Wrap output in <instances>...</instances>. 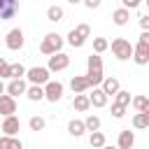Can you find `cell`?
Masks as SVG:
<instances>
[{
    "label": "cell",
    "mask_w": 149,
    "mask_h": 149,
    "mask_svg": "<svg viewBox=\"0 0 149 149\" xmlns=\"http://www.w3.org/2000/svg\"><path fill=\"white\" fill-rule=\"evenodd\" d=\"M86 79L91 86H100L105 74H102V58L100 54H91L88 56V72H86Z\"/></svg>",
    "instance_id": "obj_1"
},
{
    "label": "cell",
    "mask_w": 149,
    "mask_h": 149,
    "mask_svg": "<svg viewBox=\"0 0 149 149\" xmlns=\"http://www.w3.org/2000/svg\"><path fill=\"white\" fill-rule=\"evenodd\" d=\"M61 49H63V37L58 33H47L44 40H42V44H40V51L47 54V56H51V54H56Z\"/></svg>",
    "instance_id": "obj_2"
},
{
    "label": "cell",
    "mask_w": 149,
    "mask_h": 149,
    "mask_svg": "<svg viewBox=\"0 0 149 149\" xmlns=\"http://www.w3.org/2000/svg\"><path fill=\"white\" fill-rule=\"evenodd\" d=\"M133 44L126 40V37H116V40H112V54L119 58V61H128V58H133Z\"/></svg>",
    "instance_id": "obj_3"
},
{
    "label": "cell",
    "mask_w": 149,
    "mask_h": 149,
    "mask_svg": "<svg viewBox=\"0 0 149 149\" xmlns=\"http://www.w3.org/2000/svg\"><path fill=\"white\" fill-rule=\"evenodd\" d=\"M68 65H70V56L63 54V51H56V54L49 56V65H47V68H49L51 72H61V70H65Z\"/></svg>",
    "instance_id": "obj_4"
},
{
    "label": "cell",
    "mask_w": 149,
    "mask_h": 149,
    "mask_svg": "<svg viewBox=\"0 0 149 149\" xmlns=\"http://www.w3.org/2000/svg\"><path fill=\"white\" fill-rule=\"evenodd\" d=\"M49 72H51L49 68H37V65H35V68H30V70L26 72V77H28L30 84H47V81H49Z\"/></svg>",
    "instance_id": "obj_5"
},
{
    "label": "cell",
    "mask_w": 149,
    "mask_h": 149,
    "mask_svg": "<svg viewBox=\"0 0 149 149\" xmlns=\"http://www.w3.org/2000/svg\"><path fill=\"white\" fill-rule=\"evenodd\" d=\"M44 98L49 100V102H56V100H61L63 98V84L61 81H47L44 84Z\"/></svg>",
    "instance_id": "obj_6"
},
{
    "label": "cell",
    "mask_w": 149,
    "mask_h": 149,
    "mask_svg": "<svg viewBox=\"0 0 149 149\" xmlns=\"http://www.w3.org/2000/svg\"><path fill=\"white\" fill-rule=\"evenodd\" d=\"M19 12V0H0V21L14 19Z\"/></svg>",
    "instance_id": "obj_7"
},
{
    "label": "cell",
    "mask_w": 149,
    "mask_h": 149,
    "mask_svg": "<svg viewBox=\"0 0 149 149\" xmlns=\"http://www.w3.org/2000/svg\"><path fill=\"white\" fill-rule=\"evenodd\" d=\"M5 44H7V49H12V51H19V49L23 47V30H21V28H12V30L7 33V40H5Z\"/></svg>",
    "instance_id": "obj_8"
},
{
    "label": "cell",
    "mask_w": 149,
    "mask_h": 149,
    "mask_svg": "<svg viewBox=\"0 0 149 149\" xmlns=\"http://www.w3.org/2000/svg\"><path fill=\"white\" fill-rule=\"evenodd\" d=\"M133 61H135L137 65H147V63H149V44L137 42L135 49H133Z\"/></svg>",
    "instance_id": "obj_9"
},
{
    "label": "cell",
    "mask_w": 149,
    "mask_h": 149,
    "mask_svg": "<svg viewBox=\"0 0 149 149\" xmlns=\"http://www.w3.org/2000/svg\"><path fill=\"white\" fill-rule=\"evenodd\" d=\"M14 112H16V100H14V95L2 93V95H0V114H2V116H9V114H14Z\"/></svg>",
    "instance_id": "obj_10"
},
{
    "label": "cell",
    "mask_w": 149,
    "mask_h": 149,
    "mask_svg": "<svg viewBox=\"0 0 149 149\" xmlns=\"http://www.w3.org/2000/svg\"><path fill=\"white\" fill-rule=\"evenodd\" d=\"M26 91H28V86H26V81H23L21 77H12V81L7 84V93L14 95V98L21 95V93H26Z\"/></svg>",
    "instance_id": "obj_11"
},
{
    "label": "cell",
    "mask_w": 149,
    "mask_h": 149,
    "mask_svg": "<svg viewBox=\"0 0 149 149\" xmlns=\"http://www.w3.org/2000/svg\"><path fill=\"white\" fill-rule=\"evenodd\" d=\"M19 128H21V121H19L14 114L5 116V121H2V133H5V135H16Z\"/></svg>",
    "instance_id": "obj_12"
},
{
    "label": "cell",
    "mask_w": 149,
    "mask_h": 149,
    "mask_svg": "<svg viewBox=\"0 0 149 149\" xmlns=\"http://www.w3.org/2000/svg\"><path fill=\"white\" fill-rule=\"evenodd\" d=\"M70 88H72L74 93H86V91L91 88V84H88V79H86V77H79V74H74V77L70 79Z\"/></svg>",
    "instance_id": "obj_13"
},
{
    "label": "cell",
    "mask_w": 149,
    "mask_h": 149,
    "mask_svg": "<svg viewBox=\"0 0 149 149\" xmlns=\"http://www.w3.org/2000/svg\"><path fill=\"white\" fill-rule=\"evenodd\" d=\"M88 98H91V105H93V107H105L109 95L102 91V86H100V88H98V86H93V93H91Z\"/></svg>",
    "instance_id": "obj_14"
},
{
    "label": "cell",
    "mask_w": 149,
    "mask_h": 149,
    "mask_svg": "<svg viewBox=\"0 0 149 149\" xmlns=\"http://www.w3.org/2000/svg\"><path fill=\"white\" fill-rule=\"evenodd\" d=\"M128 19H130V9H128V7H121V9H114V12H112V21H114L116 26H126Z\"/></svg>",
    "instance_id": "obj_15"
},
{
    "label": "cell",
    "mask_w": 149,
    "mask_h": 149,
    "mask_svg": "<svg viewBox=\"0 0 149 149\" xmlns=\"http://www.w3.org/2000/svg\"><path fill=\"white\" fill-rule=\"evenodd\" d=\"M102 91L107 93V95H116L119 93V88H121V84H119V79H114V77H107V79H102Z\"/></svg>",
    "instance_id": "obj_16"
},
{
    "label": "cell",
    "mask_w": 149,
    "mask_h": 149,
    "mask_svg": "<svg viewBox=\"0 0 149 149\" xmlns=\"http://www.w3.org/2000/svg\"><path fill=\"white\" fill-rule=\"evenodd\" d=\"M84 42H86V37L77 30V28H72L70 33H68V44L70 47H74V49H79V47H84Z\"/></svg>",
    "instance_id": "obj_17"
},
{
    "label": "cell",
    "mask_w": 149,
    "mask_h": 149,
    "mask_svg": "<svg viewBox=\"0 0 149 149\" xmlns=\"http://www.w3.org/2000/svg\"><path fill=\"white\" fill-rule=\"evenodd\" d=\"M72 107H74L77 112H86V109L91 107V98H88V95H84V93H77V95H74V100H72Z\"/></svg>",
    "instance_id": "obj_18"
},
{
    "label": "cell",
    "mask_w": 149,
    "mask_h": 149,
    "mask_svg": "<svg viewBox=\"0 0 149 149\" xmlns=\"http://www.w3.org/2000/svg\"><path fill=\"white\" fill-rule=\"evenodd\" d=\"M84 130H86V123H84V121H79V119H72V121L68 123V133H70L72 137H81V135H84Z\"/></svg>",
    "instance_id": "obj_19"
},
{
    "label": "cell",
    "mask_w": 149,
    "mask_h": 149,
    "mask_svg": "<svg viewBox=\"0 0 149 149\" xmlns=\"http://www.w3.org/2000/svg\"><path fill=\"white\" fill-rule=\"evenodd\" d=\"M133 144H135L133 130H121V133H119V147H121V149H130Z\"/></svg>",
    "instance_id": "obj_20"
},
{
    "label": "cell",
    "mask_w": 149,
    "mask_h": 149,
    "mask_svg": "<svg viewBox=\"0 0 149 149\" xmlns=\"http://www.w3.org/2000/svg\"><path fill=\"white\" fill-rule=\"evenodd\" d=\"M9 147H12V149H21L23 142L16 140L14 135H2V137H0V149H9Z\"/></svg>",
    "instance_id": "obj_21"
},
{
    "label": "cell",
    "mask_w": 149,
    "mask_h": 149,
    "mask_svg": "<svg viewBox=\"0 0 149 149\" xmlns=\"http://www.w3.org/2000/svg\"><path fill=\"white\" fill-rule=\"evenodd\" d=\"M26 95H28V100H33V102L44 100V88H42V84H33V86L26 91Z\"/></svg>",
    "instance_id": "obj_22"
},
{
    "label": "cell",
    "mask_w": 149,
    "mask_h": 149,
    "mask_svg": "<svg viewBox=\"0 0 149 149\" xmlns=\"http://www.w3.org/2000/svg\"><path fill=\"white\" fill-rule=\"evenodd\" d=\"M47 19H49V21H54V23L63 21V7H58V5H51V7L47 9Z\"/></svg>",
    "instance_id": "obj_23"
},
{
    "label": "cell",
    "mask_w": 149,
    "mask_h": 149,
    "mask_svg": "<svg viewBox=\"0 0 149 149\" xmlns=\"http://www.w3.org/2000/svg\"><path fill=\"white\" fill-rule=\"evenodd\" d=\"M133 126L140 128V130H142V128H149V114H147V112H137V114L133 116Z\"/></svg>",
    "instance_id": "obj_24"
},
{
    "label": "cell",
    "mask_w": 149,
    "mask_h": 149,
    "mask_svg": "<svg viewBox=\"0 0 149 149\" xmlns=\"http://www.w3.org/2000/svg\"><path fill=\"white\" fill-rule=\"evenodd\" d=\"M88 142H91V147H102V144H105V135H102L100 130H91Z\"/></svg>",
    "instance_id": "obj_25"
},
{
    "label": "cell",
    "mask_w": 149,
    "mask_h": 149,
    "mask_svg": "<svg viewBox=\"0 0 149 149\" xmlns=\"http://www.w3.org/2000/svg\"><path fill=\"white\" fill-rule=\"evenodd\" d=\"M84 123H86V130H100V119H98L95 114L86 116V119H84Z\"/></svg>",
    "instance_id": "obj_26"
},
{
    "label": "cell",
    "mask_w": 149,
    "mask_h": 149,
    "mask_svg": "<svg viewBox=\"0 0 149 149\" xmlns=\"http://www.w3.org/2000/svg\"><path fill=\"white\" fill-rule=\"evenodd\" d=\"M107 47H109V42H107L105 37H95V40H93V49H95V54L107 51Z\"/></svg>",
    "instance_id": "obj_27"
},
{
    "label": "cell",
    "mask_w": 149,
    "mask_h": 149,
    "mask_svg": "<svg viewBox=\"0 0 149 149\" xmlns=\"http://www.w3.org/2000/svg\"><path fill=\"white\" fill-rule=\"evenodd\" d=\"M30 130H44V126H47V121L42 119V116H30Z\"/></svg>",
    "instance_id": "obj_28"
},
{
    "label": "cell",
    "mask_w": 149,
    "mask_h": 149,
    "mask_svg": "<svg viewBox=\"0 0 149 149\" xmlns=\"http://www.w3.org/2000/svg\"><path fill=\"white\" fill-rule=\"evenodd\" d=\"M9 72H12V77H23L26 74V68L21 63H9Z\"/></svg>",
    "instance_id": "obj_29"
},
{
    "label": "cell",
    "mask_w": 149,
    "mask_h": 149,
    "mask_svg": "<svg viewBox=\"0 0 149 149\" xmlns=\"http://www.w3.org/2000/svg\"><path fill=\"white\" fill-rule=\"evenodd\" d=\"M130 100H133V98H130V93L119 88V93H116V100H114V102H121V105H130Z\"/></svg>",
    "instance_id": "obj_30"
},
{
    "label": "cell",
    "mask_w": 149,
    "mask_h": 149,
    "mask_svg": "<svg viewBox=\"0 0 149 149\" xmlns=\"http://www.w3.org/2000/svg\"><path fill=\"white\" fill-rule=\"evenodd\" d=\"M123 114H126V105H121V102H114V105H112V116H114V119H121Z\"/></svg>",
    "instance_id": "obj_31"
},
{
    "label": "cell",
    "mask_w": 149,
    "mask_h": 149,
    "mask_svg": "<svg viewBox=\"0 0 149 149\" xmlns=\"http://www.w3.org/2000/svg\"><path fill=\"white\" fill-rule=\"evenodd\" d=\"M0 77L5 79V77H12V72H9V63L5 61V58H0Z\"/></svg>",
    "instance_id": "obj_32"
},
{
    "label": "cell",
    "mask_w": 149,
    "mask_h": 149,
    "mask_svg": "<svg viewBox=\"0 0 149 149\" xmlns=\"http://www.w3.org/2000/svg\"><path fill=\"white\" fill-rule=\"evenodd\" d=\"M144 100H147V98H144V95H135V98H133V100H130V102H133V107H135V109H137V112H140V109H142V105H144Z\"/></svg>",
    "instance_id": "obj_33"
},
{
    "label": "cell",
    "mask_w": 149,
    "mask_h": 149,
    "mask_svg": "<svg viewBox=\"0 0 149 149\" xmlns=\"http://www.w3.org/2000/svg\"><path fill=\"white\" fill-rule=\"evenodd\" d=\"M81 2H84L88 9H98V7L102 5V0H81Z\"/></svg>",
    "instance_id": "obj_34"
},
{
    "label": "cell",
    "mask_w": 149,
    "mask_h": 149,
    "mask_svg": "<svg viewBox=\"0 0 149 149\" xmlns=\"http://www.w3.org/2000/svg\"><path fill=\"white\" fill-rule=\"evenodd\" d=\"M121 2H123V7H128V9H137L142 0H121Z\"/></svg>",
    "instance_id": "obj_35"
},
{
    "label": "cell",
    "mask_w": 149,
    "mask_h": 149,
    "mask_svg": "<svg viewBox=\"0 0 149 149\" xmlns=\"http://www.w3.org/2000/svg\"><path fill=\"white\" fill-rule=\"evenodd\" d=\"M140 28L142 30H149V14H142L140 16Z\"/></svg>",
    "instance_id": "obj_36"
},
{
    "label": "cell",
    "mask_w": 149,
    "mask_h": 149,
    "mask_svg": "<svg viewBox=\"0 0 149 149\" xmlns=\"http://www.w3.org/2000/svg\"><path fill=\"white\" fill-rule=\"evenodd\" d=\"M77 30H79V33H81L84 37H88V35H91V28H88L86 23H79V26H77Z\"/></svg>",
    "instance_id": "obj_37"
},
{
    "label": "cell",
    "mask_w": 149,
    "mask_h": 149,
    "mask_svg": "<svg viewBox=\"0 0 149 149\" xmlns=\"http://www.w3.org/2000/svg\"><path fill=\"white\" fill-rule=\"evenodd\" d=\"M137 42H144V44H149V30H142L140 33V40Z\"/></svg>",
    "instance_id": "obj_38"
},
{
    "label": "cell",
    "mask_w": 149,
    "mask_h": 149,
    "mask_svg": "<svg viewBox=\"0 0 149 149\" xmlns=\"http://www.w3.org/2000/svg\"><path fill=\"white\" fill-rule=\"evenodd\" d=\"M140 112H147V114H149V98L144 100V105H142V109H140Z\"/></svg>",
    "instance_id": "obj_39"
},
{
    "label": "cell",
    "mask_w": 149,
    "mask_h": 149,
    "mask_svg": "<svg viewBox=\"0 0 149 149\" xmlns=\"http://www.w3.org/2000/svg\"><path fill=\"white\" fill-rule=\"evenodd\" d=\"M5 91H7V86H5V81H2V77H0V95H2Z\"/></svg>",
    "instance_id": "obj_40"
},
{
    "label": "cell",
    "mask_w": 149,
    "mask_h": 149,
    "mask_svg": "<svg viewBox=\"0 0 149 149\" xmlns=\"http://www.w3.org/2000/svg\"><path fill=\"white\" fill-rule=\"evenodd\" d=\"M68 2H70V5H77V2H81V0H68Z\"/></svg>",
    "instance_id": "obj_41"
},
{
    "label": "cell",
    "mask_w": 149,
    "mask_h": 149,
    "mask_svg": "<svg viewBox=\"0 0 149 149\" xmlns=\"http://www.w3.org/2000/svg\"><path fill=\"white\" fill-rule=\"evenodd\" d=\"M144 2H147V9H149V0H144Z\"/></svg>",
    "instance_id": "obj_42"
},
{
    "label": "cell",
    "mask_w": 149,
    "mask_h": 149,
    "mask_svg": "<svg viewBox=\"0 0 149 149\" xmlns=\"http://www.w3.org/2000/svg\"><path fill=\"white\" fill-rule=\"evenodd\" d=\"M0 133H2V123H0Z\"/></svg>",
    "instance_id": "obj_43"
}]
</instances>
